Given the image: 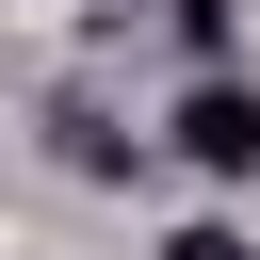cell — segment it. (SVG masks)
Returning a JSON list of instances; mask_svg holds the SVG:
<instances>
[{
	"label": "cell",
	"mask_w": 260,
	"mask_h": 260,
	"mask_svg": "<svg viewBox=\"0 0 260 260\" xmlns=\"http://www.w3.org/2000/svg\"><path fill=\"white\" fill-rule=\"evenodd\" d=\"M179 162L260 179V98H244V81H195V98H179Z\"/></svg>",
	"instance_id": "1"
},
{
	"label": "cell",
	"mask_w": 260,
	"mask_h": 260,
	"mask_svg": "<svg viewBox=\"0 0 260 260\" xmlns=\"http://www.w3.org/2000/svg\"><path fill=\"white\" fill-rule=\"evenodd\" d=\"M162 260H260V244H244V228H179Z\"/></svg>",
	"instance_id": "2"
}]
</instances>
